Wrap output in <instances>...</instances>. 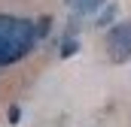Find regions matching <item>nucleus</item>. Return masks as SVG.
Wrapping results in <instances>:
<instances>
[{"mask_svg": "<svg viewBox=\"0 0 131 127\" xmlns=\"http://www.w3.org/2000/svg\"><path fill=\"white\" fill-rule=\"evenodd\" d=\"M37 42H40L37 21L0 12V67H9V64H18L21 58H28Z\"/></svg>", "mask_w": 131, "mask_h": 127, "instance_id": "nucleus-1", "label": "nucleus"}, {"mask_svg": "<svg viewBox=\"0 0 131 127\" xmlns=\"http://www.w3.org/2000/svg\"><path fill=\"white\" fill-rule=\"evenodd\" d=\"M113 18H116V3H107V6L101 9V15H98V24H101V27H107V24H116Z\"/></svg>", "mask_w": 131, "mask_h": 127, "instance_id": "nucleus-5", "label": "nucleus"}, {"mask_svg": "<svg viewBox=\"0 0 131 127\" xmlns=\"http://www.w3.org/2000/svg\"><path fill=\"white\" fill-rule=\"evenodd\" d=\"M76 52H79V39H76V30L70 27L61 39V45H58V58H73Z\"/></svg>", "mask_w": 131, "mask_h": 127, "instance_id": "nucleus-4", "label": "nucleus"}, {"mask_svg": "<svg viewBox=\"0 0 131 127\" xmlns=\"http://www.w3.org/2000/svg\"><path fill=\"white\" fill-rule=\"evenodd\" d=\"M52 30V15H40L37 18V33H40V39H46Z\"/></svg>", "mask_w": 131, "mask_h": 127, "instance_id": "nucleus-6", "label": "nucleus"}, {"mask_svg": "<svg viewBox=\"0 0 131 127\" xmlns=\"http://www.w3.org/2000/svg\"><path fill=\"white\" fill-rule=\"evenodd\" d=\"M73 15H95L107 6V0H64Z\"/></svg>", "mask_w": 131, "mask_h": 127, "instance_id": "nucleus-3", "label": "nucleus"}, {"mask_svg": "<svg viewBox=\"0 0 131 127\" xmlns=\"http://www.w3.org/2000/svg\"><path fill=\"white\" fill-rule=\"evenodd\" d=\"M107 58L113 64L131 61V18L110 24V30H107Z\"/></svg>", "mask_w": 131, "mask_h": 127, "instance_id": "nucleus-2", "label": "nucleus"}, {"mask_svg": "<svg viewBox=\"0 0 131 127\" xmlns=\"http://www.w3.org/2000/svg\"><path fill=\"white\" fill-rule=\"evenodd\" d=\"M18 115H21V109H18V106H12V109L6 112V118H9V124H18Z\"/></svg>", "mask_w": 131, "mask_h": 127, "instance_id": "nucleus-7", "label": "nucleus"}]
</instances>
